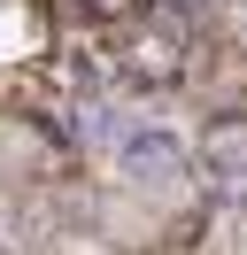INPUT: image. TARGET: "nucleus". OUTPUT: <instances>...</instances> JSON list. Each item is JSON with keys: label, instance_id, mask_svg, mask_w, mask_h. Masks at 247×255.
<instances>
[{"label": "nucleus", "instance_id": "f257e3e1", "mask_svg": "<svg viewBox=\"0 0 247 255\" xmlns=\"http://www.w3.org/2000/svg\"><path fill=\"white\" fill-rule=\"evenodd\" d=\"M116 170L131 186H170V178H185V139L170 124H131L116 131Z\"/></svg>", "mask_w": 247, "mask_h": 255}, {"label": "nucleus", "instance_id": "f03ea898", "mask_svg": "<svg viewBox=\"0 0 247 255\" xmlns=\"http://www.w3.org/2000/svg\"><path fill=\"white\" fill-rule=\"evenodd\" d=\"M201 178L224 209H247V139H209L201 147Z\"/></svg>", "mask_w": 247, "mask_h": 255}, {"label": "nucleus", "instance_id": "7ed1b4c3", "mask_svg": "<svg viewBox=\"0 0 247 255\" xmlns=\"http://www.w3.org/2000/svg\"><path fill=\"white\" fill-rule=\"evenodd\" d=\"M0 255H8V240H0Z\"/></svg>", "mask_w": 247, "mask_h": 255}]
</instances>
